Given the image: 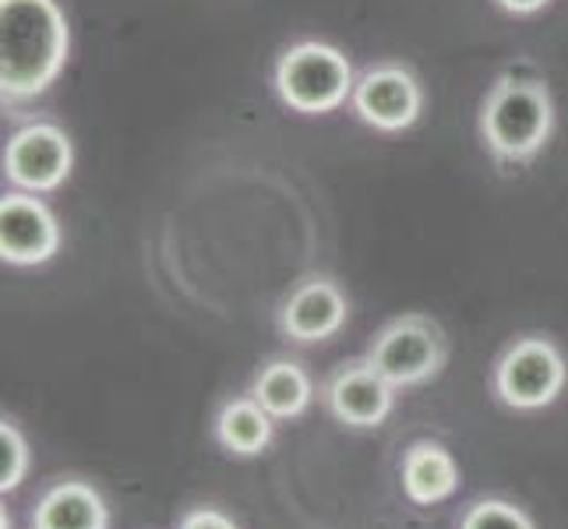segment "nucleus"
Instances as JSON below:
<instances>
[{"label": "nucleus", "mask_w": 568, "mask_h": 529, "mask_svg": "<svg viewBox=\"0 0 568 529\" xmlns=\"http://www.w3.org/2000/svg\"><path fill=\"white\" fill-rule=\"evenodd\" d=\"M71 32L57 0H0V92L11 103L43 95L68 64Z\"/></svg>", "instance_id": "obj_1"}, {"label": "nucleus", "mask_w": 568, "mask_h": 529, "mask_svg": "<svg viewBox=\"0 0 568 529\" xmlns=\"http://www.w3.org/2000/svg\"><path fill=\"white\" fill-rule=\"evenodd\" d=\"M555 131L551 92L530 74H505L480 106V139L501 163H526Z\"/></svg>", "instance_id": "obj_2"}, {"label": "nucleus", "mask_w": 568, "mask_h": 529, "mask_svg": "<svg viewBox=\"0 0 568 529\" xmlns=\"http://www.w3.org/2000/svg\"><path fill=\"white\" fill-rule=\"evenodd\" d=\"M357 78L346 53L307 39L290 47L276 61V92L280 100L297 113H332L346 100H354Z\"/></svg>", "instance_id": "obj_3"}, {"label": "nucleus", "mask_w": 568, "mask_h": 529, "mask_svg": "<svg viewBox=\"0 0 568 529\" xmlns=\"http://www.w3.org/2000/svg\"><path fill=\"white\" fill-rule=\"evenodd\" d=\"M495 396L516 414H537L555 406L568 385V364L555 339L523 336L508 343L495 364Z\"/></svg>", "instance_id": "obj_4"}, {"label": "nucleus", "mask_w": 568, "mask_h": 529, "mask_svg": "<svg viewBox=\"0 0 568 529\" xmlns=\"http://www.w3.org/2000/svg\"><path fill=\"white\" fill-rule=\"evenodd\" d=\"M367 360L392 388H417L442 375L448 343L438 322L427 315L392 318L367 346Z\"/></svg>", "instance_id": "obj_5"}, {"label": "nucleus", "mask_w": 568, "mask_h": 529, "mask_svg": "<svg viewBox=\"0 0 568 529\" xmlns=\"http://www.w3.org/2000/svg\"><path fill=\"white\" fill-rule=\"evenodd\" d=\"M71 166H74L71 139L57 124L36 121L18 128L8 139L4 173L18 191L29 194L57 191L71 176Z\"/></svg>", "instance_id": "obj_6"}, {"label": "nucleus", "mask_w": 568, "mask_h": 529, "mask_svg": "<svg viewBox=\"0 0 568 529\" xmlns=\"http://www.w3.org/2000/svg\"><path fill=\"white\" fill-rule=\"evenodd\" d=\"M396 391L399 388H392L364 357V360L339 364L332 370L322 385V406L328 409V417L343 427L375 430L392 417V409H396Z\"/></svg>", "instance_id": "obj_7"}, {"label": "nucleus", "mask_w": 568, "mask_h": 529, "mask_svg": "<svg viewBox=\"0 0 568 529\" xmlns=\"http://www.w3.org/2000/svg\"><path fill=\"white\" fill-rule=\"evenodd\" d=\"M61 251V223L43 199L11 191L0 199V258L18 268L47 265Z\"/></svg>", "instance_id": "obj_8"}, {"label": "nucleus", "mask_w": 568, "mask_h": 529, "mask_svg": "<svg viewBox=\"0 0 568 529\" xmlns=\"http://www.w3.org/2000/svg\"><path fill=\"white\" fill-rule=\"evenodd\" d=\"M354 110L364 124H371L375 131H406L420 121L424 110V89L417 82V74L403 68V64H378L367 68L357 78L354 89Z\"/></svg>", "instance_id": "obj_9"}, {"label": "nucleus", "mask_w": 568, "mask_h": 529, "mask_svg": "<svg viewBox=\"0 0 568 529\" xmlns=\"http://www.w3.org/2000/svg\"><path fill=\"white\" fill-rule=\"evenodd\" d=\"M346 318H349L346 293L325 276H311L293 286V293L283 301L280 332L290 343H301V346L328 343L332 336L343 332Z\"/></svg>", "instance_id": "obj_10"}, {"label": "nucleus", "mask_w": 568, "mask_h": 529, "mask_svg": "<svg viewBox=\"0 0 568 529\" xmlns=\"http://www.w3.org/2000/svg\"><path fill=\"white\" fill-rule=\"evenodd\" d=\"M399 480H403V495L409 501L420 508H430V505L448 501L459 491L463 474H459L456 456L448 452L442 441L420 438L403 452Z\"/></svg>", "instance_id": "obj_11"}, {"label": "nucleus", "mask_w": 568, "mask_h": 529, "mask_svg": "<svg viewBox=\"0 0 568 529\" xmlns=\"http://www.w3.org/2000/svg\"><path fill=\"white\" fill-rule=\"evenodd\" d=\"M32 529H110V505L85 480H57L36 498Z\"/></svg>", "instance_id": "obj_12"}, {"label": "nucleus", "mask_w": 568, "mask_h": 529, "mask_svg": "<svg viewBox=\"0 0 568 529\" xmlns=\"http://www.w3.org/2000/svg\"><path fill=\"white\" fill-rule=\"evenodd\" d=\"M276 424L280 420L272 417L254 396H237L220 406L212 435L226 456L254 459V456H265L268 445L276 441Z\"/></svg>", "instance_id": "obj_13"}, {"label": "nucleus", "mask_w": 568, "mask_h": 529, "mask_svg": "<svg viewBox=\"0 0 568 529\" xmlns=\"http://www.w3.org/2000/svg\"><path fill=\"white\" fill-rule=\"evenodd\" d=\"M247 396H254L272 417L286 424V420L304 417L311 403H315V378L307 375L304 364L276 357L254 375Z\"/></svg>", "instance_id": "obj_14"}, {"label": "nucleus", "mask_w": 568, "mask_h": 529, "mask_svg": "<svg viewBox=\"0 0 568 529\" xmlns=\"http://www.w3.org/2000/svg\"><path fill=\"white\" fill-rule=\"evenodd\" d=\"M456 529H537L526 508L508 498H480L459 516Z\"/></svg>", "instance_id": "obj_15"}, {"label": "nucleus", "mask_w": 568, "mask_h": 529, "mask_svg": "<svg viewBox=\"0 0 568 529\" xmlns=\"http://www.w3.org/2000/svg\"><path fill=\"white\" fill-rule=\"evenodd\" d=\"M29 469H32V452L22 427L4 417V424H0V491L4 495L18 491L26 484Z\"/></svg>", "instance_id": "obj_16"}, {"label": "nucleus", "mask_w": 568, "mask_h": 529, "mask_svg": "<svg viewBox=\"0 0 568 529\" xmlns=\"http://www.w3.org/2000/svg\"><path fill=\"white\" fill-rule=\"evenodd\" d=\"M178 529H241V526L233 522L223 508L199 505V508H187V512L178 519Z\"/></svg>", "instance_id": "obj_17"}, {"label": "nucleus", "mask_w": 568, "mask_h": 529, "mask_svg": "<svg viewBox=\"0 0 568 529\" xmlns=\"http://www.w3.org/2000/svg\"><path fill=\"white\" fill-rule=\"evenodd\" d=\"M547 4H551V0H498V8L508 14H537Z\"/></svg>", "instance_id": "obj_18"}]
</instances>
